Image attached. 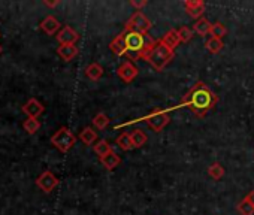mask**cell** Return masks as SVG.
<instances>
[{"label": "cell", "instance_id": "obj_18", "mask_svg": "<svg viewBox=\"0 0 254 215\" xmlns=\"http://www.w3.org/2000/svg\"><path fill=\"white\" fill-rule=\"evenodd\" d=\"M84 73H85V76H87L88 79L97 81V79H100V78L103 76V67H102L99 63H90V64L85 67Z\"/></svg>", "mask_w": 254, "mask_h": 215}, {"label": "cell", "instance_id": "obj_14", "mask_svg": "<svg viewBox=\"0 0 254 215\" xmlns=\"http://www.w3.org/2000/svg\"><path fill=\"white\" fill-rule=\"evenodd\" d=\"M165 47H168L169 50H172V51H175V48L181 44L180 42V38H178V32L175 30V29H171L169 32H166L165 33V36L162 38V39H159Z\"/></svg>", "mask_w": 254, "mask_h": 215}, {"label": "cell", "instance_id": "obj_32", "mask_svg": "<svg viewBox=\"0 0 254 215\" xmlns=\"http://www.w3.org/2000/svg\"><path fill=\"white\" fill-rule=\"evenodd\" d=\"M44 5H45V6H48V8H56V6H59V5H60V2H59V0H57V2H47V0H45Z\"/></svg>", "mask_w": 254, "mask_h": 215}, {"label": "cell", "instance_id": "obj_12", "mask_svg": "<svg viewBox=\"0 0 254 215\" xmlns=\"http://www.w3.org/2000/svg\"><path fill=\"white\" fill-rule=\"evenodd\" d=\"M39 29H41L45 35L53 36V35H57V32L62 29V24H60V21H59L54 15H48V17H45V18L41 21Z\"/></svg>", "mask_w": 254, "mask_h": 215}, {"label": "cell", "instance_id": "obj_10", "mask_svg": "<svg viewBox=\"0 0 254 215\" xmlns=\"http://www.w3.org/2000/svg\"><path fill=\"white\" fill-rule=\"evenodd\" d=\"M21 111L29 117V118H39L44 112H45V106L35 97L29 99L23 108H21Z\"/></svg>", "mask_w": 254, "mask_h": 215}, {"label": "cell", "instance_id": "obj_15", "mask_svg": "<svg viewBox=\"0 0 254 215\" xmlns=\"http://www.w3.org/2000/svg\"><path fill=\"white\" fill-rule=\"evenodd\" d=\"M93 151H94V154H96L99 159H102V157L111 154L114 150H112V145H111L106 139H100V141H97V144L93 145Z\"/></svg>", "mask_w": 254, "mask_h": 215}, {"label": "cell", "instance_id": "obj_28", "mask_svg": "<svg viewBox=\"0 0 254 215\" xmlns=\"http://www.w3.org/2000/svg\"><path fill=\"white\" fill-rule=\"evenodd\" d=\"M236 209H238V212H239L241 215H254V206L250 205L245 199H242V200L238 203Z\"/></svg>", "mask_w": 254, "mask_h": 215}, {"label": "cell", "instance_id": "obj_8", "mask_svg": "<svg viewBox=\"0 0 254 215\" xmlns=\"http://www.w3.org/2000/svg\"><path fill=\"white\" fill-rule=\"evenodd\" d=\"M117 75L121 81H124L126 84H130L133 82V79L139 75V69L136 67V64L133 61H129L126 60L120 64L118 70H117Z\"/></svg>", "mask_w": 254, "mask_h": 215}, {"label": "cell", "instance_id": "obj_9", "mask_svg": "<svg viewBox=\"0 0 254 215\" xmlns=\"http://www.w3.org/2000/svg\"><path fill=\"white\" fill-rule=\"evenodd\" d=\"M79 33L76 30H73L70 26H63L59 32H57V42L60 45H75L79 41Z\"/></svg>", "mask_w": 254, "mask_h": 215}, {"label": "cell", "instance_id": "obj_11", "mask_svg": "<svg viewBox=\"0 0 254 215\" xmlns=\"http://www.w3.org/2000/svg\"><path fill=\"white\" fill-rule=\"evenodd\" d=\"M184 8H186V12L191 18H196V20L202 18V15L205 12V3L202 0H186Z\"/></svg>", "mask_w": 254, "mask_h": 215}, {"label": "cell", "instance_id": "obj_3", "mask_svg": "<svg viewBox=\"0 0 254 215\" xmlns=\"http://www.w3.org/2000/svg\"><path fill=\"white\" fill-rule=\"evenodd\" d=\"M175 57V51L169 50L168 47H165L160 41H157V44L153 47V50L145 55V61H148L157 72H162Z\"/></svg>", "mask_w": 254, "mask_h": 215}, {"label": "cell", "instance_id": "obj_26", "mask_svg": "<svg viewBox=\"0 0 254 215\" xmlns=\"http://www.w3.org/2000/svg\"><path fill=\"white\" fill-rule=\"evenodd\" d=\"M23 129L24 132H27L29 135H35L38 133V130L41 129V121L38 118H27L24 123H23Z\"/></svg>", "mask_w": 254, "mask_h": 215}, {"label": "cell", "instance_id": "obj_17", "mask_svg": "<svg viewBox=\"0 0 254 215\" xmlns=\"http://www.w3.org/2000/svg\"><path fill=\"white\" fill-rule=\"evenodd\" d=\"M109 50H111L115 55H118V57L124 55V33L117 35V36L109 42Z\"/></svg>", "mask_w": 254, "mask_h": 215}, {"label": "cell", "instance_id": "obj_27", "mask_svg": "<svg viewBox=\"0 0 254 215\" xmlns=\"http://www.w3.org/2000/svg\"><path fill=\"white\" fill-rule=\"evenodd\" d=\"M209 35H211V38L223 39V38L227 35V29H226V27H224V24H221V23H214V24H211Z\"/></svg>", "mask_w": 254, "mask_h": 215}, {"label": "cell", "instance_id": "obj_13", "mask_svg": "<svg viewBox=\"0 0 254 215\" xmlns=\"http://www.w3.org/2000/svg\"><path fill=\"white\" fill-rule=\"evenodd\" d=\"M79 54V50L75 45H59L57 55L64 61H72Z\"/></svg>", "mask_w": 254, "mask_h": 215}, {"label": "cell", "instance_id": "obj_25", "mask_svg": "<svg viewBox=\"0 0 254 215\" xmlns=\"http://www.w3.org/2000/svg\"><path fill=\"white\" fill-rule=\"evenodd\" d=\"M206 50L211 53V54H218L223 48H224V44L221 39H215V38H209L205 44Z\"/></svg>", "mask_w": 254, "mask_h": 215}, {"label": "cell", "instance_id": "obj_22", "mask_svg": "<svg viewBox=\"0 0 254 215\" xmlns=\"http://www.w3.org/2000/svg\"><path fill=\"white\" fill-rule=\"evenodd\" d=\"M115 144L123 151H130V150H133V145H132V141H130V133H127V132H124L120 136H117Z\"/></svg>", "mask_w": 254, "mask_h": 215}, {"label": "cell", "instance_id": "obj_6", "mask_svg": "<svg viewBox=\"0 0 254 215\" xmlns=\"http://www.w3.org/2000/svg\"><path fill=\"white\" fill-rule=\"evenodd\" d=\"M153 27V23L150 21V18L141 12L136 11L130 15V18L126 21L124 30H130V32H139V33H148Z\"/></svg>", "mask_w": 254, "mask_h": 215}, {"label": "cell", "instance_id": "obj_4", "mask_svg": "<svg viewBox=\"0 0 254 215\" xmlns=\"http://www.w3.org/2000/svg\"><path fill=\"white\" fill-rule=\"evenodd\" d=\"M139 121H145L150 129H153L156 133L162 132L169 123H171V117L168 114V111H163V109H154L151 111L148 115H145L144 118H138V120H133V121H129V123H124L121 126H117L115 129H120V127H126V126H129L132 123H139Z\"/></svg>", "mask_w": 254, "mask_h": 215}, {"label": "cell", "instance_id": "obj_1", "mask_svg": "<svg viewBox=\"0 0 254 215\" xmlns=\"http://www.w3.org/2000/svg\"><path fill=\"white\" fill-rule=\"evenodd\" d=\"M218 96L202 81H197L183 97L178 108H189V109L199 118L205 117L217 105Z\"/></svg>", "mask_w": 254, "mask_h": 215}, {"label": "cell", "instance_id": "obj_24", "mask_svg": "<svg viewBox=\"0 0 254 215\" xmlns=\"http://www.w3.org/2000/svg\"><path fill=\"white\" fill-rule=\"evenodd\" d=\"M224 173H226V172H224V167H223V164L218 163V161L209 164V167H208V175H209L212 179H215V181L221 179V178L224 176Z\"/></svg>", "mask_w": 254, "mask_h": 215}, {"label": "cell", "instance_id": "obj_29", "mask_svg": "<svg viewBox=\"0 0 254 215\" xmlns=\"http://www.w3.org/2000/svg\"><path fill=\"white\" fill-rule=\"evenodd\" d=\"M177 32H178L180 42H184V44H187V42H190V41H191V38H193V30H191L190 27H186V26H183V27H181V29H178Z\"/></svg>", "mask_w": 254, "mask_h": 215}, {"label": "cell", "instance_id": "obj_2", "mask_svg": "<svg viewBox=\"0 0 254 215\" xmlns=\"http://www.w3.org/2000/svg\"><path fill=\"white\" fill-rule=\"evenodd\" d=\"M123 33H124V55L129 57V61L145 58V55L157 44V41L151 38L148 33H139L130 30H124Z\"/></svg>", "mask_w": 254, "mask_h": 215}, {"label": "cell", "instance_id": "obj_21", "mask_svg": "<svg viewBox=\"0 0 254 215\" xmlns=\"http://www.w3.org/2000/svg\"><path fill=\"white\" fill-rule=\"evenodd\" d=\"M211 30V23L206 18H199L194 24H193V33H197L199 36H206L209 35Z\"/></svg>", "mask_w": 254, "mask_h": 215}, {"label": "cell", "instance_id": "obj_19", "mask_svg": "<svg viewBox=\"0 0 254 215\" xmlns=\"http://www.w3.org/2000/svg\"><path fill=\"white\" fill-rule=\"evenodd\" d=\"M78 138L85 145H94V142L97 141V132H94L93 127H85L79 132Z\"/></svg>", "mask_w": 254, "mask_h": 215}, {"label": "cell", "instance_id": "obj_23", "mask_svg": "<svg viewBox=\"0 0 254 215\" xmlns=\"http://www.w3.org/2000/svg\"><path fill=\"white\" fill-rule=\"evenodd\" d=\"M109 117L105 114V112H99L97 115H94V118L91 120L93 126L97 129V130H105L108 126H109Z\"/></svg>", "mask_w": 254, "mask_h": 215}, {"label": "cell", "instance_id": "obj_5", "mask_svg": "<svg viewBox=\"0 0 254 215\" xmlns=\"http://www.w3.org/2000/svg\"><path fill=\"white\" fill-rule=\"evenodd\" d=\"M51 144L60 153H67L76 144V136L73 135V132L69 127L63 126L51 136Z\"/></svg>", "mask_w": 254, "mask_h": 215}, {"label": "cell", "instance_id": "obj_16", "mask_svg": "<svg viewBox=\"0 0 254 215\" xmlns=\"http://www.w3.org/2000/svg\"><path fill=\"white\" fill-rule=\"evenodd\" d=\"M99 160H100L102 166H103L106 170H112V169H115V167L121 163V157H120L117 153H114V151H112L111 154H108V156L99 159Z\"/></svg>", "mask_w": 254, "mask_h": 215}, {"label": "cell", "instance_id": "obj_33", "mask_svg": "<svg viewBox=\"0 0 254 215\" xmlns=\"http://www.w3.org/2000/svg\"><path fill=\"white\" fill-rule=\"evenodd\" d=\"M0 54H2V45H0Z\"/></svg>", "mask_w": 254, "mask_h": 215}, {"label": "cell", "instance_id": "obj_31", "mask_svg": "<svg viewBox=\"0 0 254 215\" xmlns=\"http://www.w3.org/2000/svg\"><path fill=\"white\" fill-rule=\"evenodd\" d=\"M244 199H245L250 205H253V206H254V190H253V191H250Z\"/></svg>", "mask_w": 254, "mask_h": 215}, {"label": "cell", "instance_id": "obj_30", "mask_svg": "<svg viewBox=\"0 0 254 215\" xmlns=\"http://www.w3.org/2000/svg\"><path fill=\"white\" fill-rule=\"evenodd\" d=\"M130 5H132L133 8H136L138 11H141L142 8H145V6L148 5V2H147V0H142V2H136V0H130Z\"/></svg>", "mask_w": 254, "mask_h": 215}, {"label": "cell", "instance_id": "obj_7", "mask_svg": "<svg viewBox=\"0 0 254 215\" xmlns=\"http://www.w3.org/2000/svg\"><path fill=\"white\" fill-rule=\"evenodd\" d=\"M35 184H36V187H38L39 190H42L45 194H50V193L60 184V179H59L51 170H45V172H42V173L38 176V179L35 181Z\"/></svg>", "mask_w": 254, "mask_h": 215}, {"label": "cell", "instance_id": "obj_20", "mask_svg": "<svg viewBox=\"0 0 254 215\" xmlns=\"http://www.w3.org/2000/svg\"><path fill=\"white\" fill-rule=\"evenodd\" d=\"M130 141H132L133 148H142V147L147 144L148 136L145 135V132H144V130L136 129V130H133V132L130 133Z\"/></svg>", "mask_w": 254, "mask_h": 215}]
</instances>
